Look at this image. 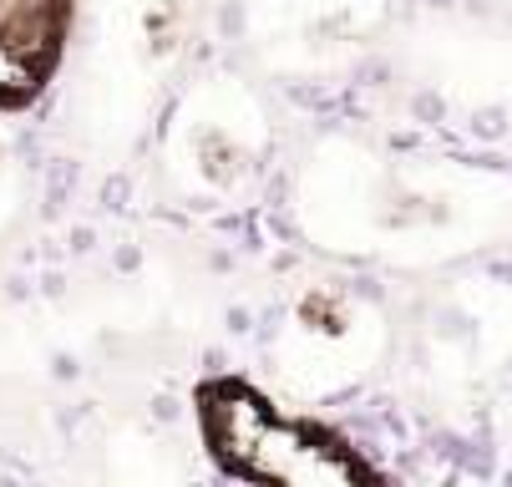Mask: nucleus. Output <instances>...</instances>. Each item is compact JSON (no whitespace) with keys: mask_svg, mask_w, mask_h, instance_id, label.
<instances>
[{"mask_svg":"<svg viewBox=\"0 0 512 487\" xmlns=\"http://www.w3.org/2000/svg\"><path fill=\"white\" fill-rule=\"evenodd\" d=\"M66 0H21L0 21V107L26 102L56 61Z\"/></svg>","mask_w":512,"mask_h":487,"instance_id":"nucleus-2","label":"nucleus"},{"mask_svg":"<svg viewBox=\"0 0 512 487\" xmlns=\"http://www.w3.org/2000/svg\"><path fill=\"white\" fill-rule=\"evenodd\" d=\"M203 442L234 477L284 482V487H325V482H365L376 477L335 432L284 416L269 396L244 381H213L198 391Z\"/></svg>","mask_w":512,"mask_h":487,"instance_id":"nucleus-1","label":"nucleus"}]
</instances>
